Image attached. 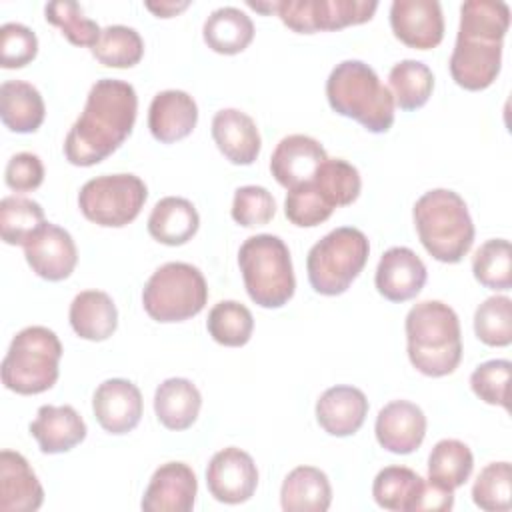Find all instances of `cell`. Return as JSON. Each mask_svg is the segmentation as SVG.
Masks as SVG:
<instances>
[{
    "mask_svg": "<svg viewBox=\"0 0 512 512\" xmlns=\"http://www.w3.org/2000/svg\"><path fill=\"white\" fill-rule=\"evenodd\" d=\"M474 332L486 346H508L512 342V300L490 296L474 312Z\"/></svg>",
    "mask_w": 512,
    "mask_h": 512,
    "instance_id": "obj_40",
    "label": "cell"
},
{
    "mask_svg": "<svg viewBox=\"0 0 512 512\" xmlns=\"http://www.w3.org/2000/svg\"><path fill=\"white\" fill-rule=\"evenodd\" d=\"M212 138L224 158L238 166L252 164L262 148L256 122L238 108H222L214 114Z\"/></svg>",
    "mask_w": 512,
    "mask_h": 512,
    "instance_id": "obj_23",
    "label": "cell"
},
{
    "mask_svg": "<svg viewBox=\"0 0 512 512\" xmlns=\"http://www.w3.org/2000/svg\"><path fill=\"white\" fill-rule=\"evenodd\" d=\"M368 414V398L356 386H332L316 402V420L320 428L336 438L356 434Z\"/></svg>",
    "mask_w": 512,
    "mask_h": 512,
    "instance_id": "obj_20",
    "label": "cell"
},
{
    "mask_svg": "<svg viewBox=\"0 0 512 512\" xmlns=\"http://www.w3.org/2000/svg\"><path fill=\"white\" fill-rule=\"evenodd\" d=\"M92 410L98 424L110 434L132 432L142 418V394L126 378L104 380L92 398Z\"/></svg>",
    "mask_w": 512,
    "mask_h": 512,
    "instance_id": "obj_16",
    "label": "cell"
},
{
    "mask_svg": "<svg viewBox=\"0 0 512 512\" xmlns=\"http://www.w3.org/2000/svg\"><path fill=\"white\" fill-rule=\"evenodd\" d=\"M200 226V216L194 204L180 196L158 200L148 216V234L166 246L186 244Z\"/></svg>",
    "mask_w": 512,
    "mask_h": 512,
    "instance_id": "obj_28",
    "label": "cell"
},
{
    "mask_svg": "<svg viewBox=\"0 0 512 512\" xmlns=\"http://www.w3.org/2000/svg\"><path fill=\"white\" fill-rule=\"evenodd\" d=\"M406 346L410 364L424 376L452 374L462 360L458 314L440 300H422L406 314Z\"/></svg>",
    "mask_w": 512,
    "mask_h": 512,
    "instance_id": "obj_3",
    "label": "cell"
},
{
    "mask_svg": "<svg viewBox=\"0 0 512 512\" xmlns=\"http://www.w3.org/2000/svg\"><path fill=\"white\" fill-rule=\"evenodd\" d=\"M62 344L46 326H26L10 342L2 360V384L22 396L50 390L60 374Z\"/></svg>",
    "mask_w": 512,
    "mask_h": 512,
    "instance_id": "obj_7",
    "label": "cell"
},
{
    "mask_svg": "<svg viewBox=\"0 0 512 512\" xmlns=\"http://www.w3.org/2000/svg\"><path fill=\"white\" fill-rule=\"evenodd\" d=\"M4 180H6V186L14 192L36 190L44 182L42 160L32 152L14 154L6 164Z\"/></svg>",
    "mask_w": 512,
    "mask_h": 512,
    "instance_id": "obj_46",
    "label": "cell"
},
{
    "mask_svg": "<svg viewBox=\"0 0 512 512\" xmlns=\"http://www.w3.org/2000/svg\"><path fill=\"white\" fill-rule=\"evenodd\" d=\"M204 42L218 54H238L248 48L254 38L252 18L236 6L216 8L202 26Z\"/></svg>",
    "mask_w": 512,
    "mask_h": 512,
    "instance_id": "obj_31",
    "label": "cell"
},
{
    "mask_svg": "<svg viewBox=\"0 0 512 512\" xmlns=\"http://www.w3.org/2000/svg\"><path fill=\"white\" fill-rule=\"evenodd\" d=\"M72 330L90 342H102L116 332L118 310L102 290H84L74 296L68 310Z\"/></svg>",
    "mask_w": 512,
    "mask_h": 512,
    "instance_id": "obj_25",
    "label": "cell"
},
{
    "mask_svg": "<svg viewBox=\"0 0 512 512\" xmlns=\"http://www.w3.org/2000/svg\"><path fill=\"white\" fill-rule=\"evenodd\" d=\"M24 256L32 272L48 282L66 280L78 262V250L68 230L42 224L24 244Z\"/></svg>",
    "mask_w": 512,
    "mask_h": 512,
    "instance_id": "obj_13",
    "label": "cell"
},
{
    "mask_svg": "<svg viewBox=\"0 0 512 512\" xmlns=\"http://www.w3.org/2000/svg\"><path fill=\"white\" fill-rule=\"evenodd\" d=\"M326 98L336 114L356 120L372 134H384L394 124V98L362 60H344L332 68Z\"/></svg>",
    "mask_w": 512,
    "mask_h": 512,
    "instance_id": "obj_4",
    "label": "cell"
},
{
    "mask_svg": "<svg viewBox=\"0 0 512 512\" xmlns=\"http://www.w3.org/2000/svg\"><path fill=\"white\" fill-rule=\"evenodd\" d=\"M196 492L198 482L194 470L184 462H166L154 470L140 508L144 512H190Z\"/></svg>",
    "mask_w": 512,
    "mask_h": 512,
    "instance_id": "obj_15",
    "label": "cell"
},
{
    "mask_svg": "<svg viewBox=\"0 0 512 512\" xmlns=\"http://www.w3.org/2000/svg\"><path fill=\"white\" fill-rule=\"evenodd\" d=\"M44 502V490L28 460L14 450L0 452V510L34 512Z\"/></svg>",
    "mask_w": 512,
    "mask_h": 512,
    "instance_id": "obj_21",
    "label": "cell"
},
{
    "mask_svg": "<svg viewBox=\"0 0 512 512\" xmlns=\"http://www.w3.org/2000/svg\"><path fill=\"white\" fill-rule=\"evenodd\" d=\"M206 484L218 502L242 504L256 492L258 468L248 452L228 446L210 458L206 468Z\"/></svg>",
    "mask_w": 512,
    "mask_h": 512,
    "instance_id": "obj_12",
    "label": "cell"
},
{
    "mask_svg": "<svg viewBox=\"0 0 512 512\" xmlns=\"http://www.w3.org/2000/svg\"><path fill=\"white\" fill-rule=\"evenodd\" d=\"M148 188L136 174H102L90 178L78 192L84 218L104 228H122L142 210Z\"/></svg>",
    "mask_w": 512,
    "mask_h": 512,
    "instance_id": "obj_10",
    "label": "cell"
},
{
    "mask_svg": "<svg viewBox=\"0 0 512 512\" xmlns=\"http://www.w3.org/2000/svg\"><path fill=\"white\" fill-rule=\"evenodd\" d=\"M390 94L402 110L422 108L434 90V74L420 60H400L388 74Z\"/></svg>",
    "mask_w": 512,
    "mask_h": 512,
    "instance_id": "obj_33",
    "label": "cell"
},
{
    "mask_svg": "<svg viewBox=\"0 0 512 512\" xmlns=\"http://www.w3.org/2000/svg\"><path fill=\"white\" fill-rule=\"evenodd\" d=\"M200 390L188 378H168L154 392V412L168 430L190 428L200 412Z\"/></svg>",
    "mask_w": 512,
    "mask_h": 512,
    "instance_id": "obj_29",
    "label": "cell"
},
{
    "mask_svg": "<svg viewBox=\"0 0 512 512\" xmlns=\"http://www.w3.org/2000/svg\"><path fill=\"white\" fill-rule=\"evenodd\" d=\"M152 14H156L158 18H172L178 12L186 10L190 6V2L182 0V2H174V0H162V2H146L144 4Z\"/></svg>",
    "mask_w": 512,
    "mask_h": 512,
    "instance_id": "obj_47",
    "label": "cell"
},
{
    "mask_svg": "<svg viewBox=\"0 0 512 512\" xmlns=\"http://www.w3.org/2000/svg\"><path fill=\"white\" fill-rule=\"evenodd\" d=\"M136 112L138 96L132 84L116 78L96 80L82 114L66 134V160L84 168L106 160L132 134Z\"/></svg>",
    "mask_w": 512,
    "mask_h": 512,
    "instance_id": "obj_1",
    "label": "cell"
},
{
    "mask_svg": "<svg viewBox=\"0 0 512 512\" xmlns=\"http://www.w3.org/2000/svg\"><path fill=\"white\" fill-rule=\"evenodd\" d=\"M206 328L214 342L230 348H238L248 344L252 330H254V318L252 312L236 300H222L212 306L208 312Z\"/></svg>",
    "mask_w": 512,
    "mask_h": 512,
    "instance_id": "obj_36",
    "label": "cell"
},
{
    "mask_svg": "<svg viewBox=\"0 0 512 512\" xmlns=\"http://www.w3.org/2000/svg\"><path fill=\"white\" fill-rule=\"evenodd\" d=\"M474 468V456L472 450L456 440V438H444L434 444L428 456V480L434 484L456 490L470 478Z\"/></svg>",
    "mask_w": 512,
    "mask_h": 512,
    "instance_id": "obj_32",
    "label": "cell"
},
{
    "mask_svg": "<svg viewBox=\"0 0 512 512\" xmlns=\"http://www.w3.org/2000/svg\"><path fill=\"white\" fill-rule=\"evenodd\" d=\"M334 208L320 196L312 180L290 188L284 200V214L286 218L300 226V228H312L322 224L332 216Z\"/></svg>",
    "mask_w": 512,
    "mask_h": 512,
    "instance_id": "obj_42",
    "label": "cell"
},
{
    "mask_svg": "<svg viewBox=\"0 0 512 512\" xmlns=\"http://www.w3.org/2000/svg\"><path fill=\"white\" fill-rule=\"evenodd\" d=\"M312 184L332 208L352 204L362 190L358 168L342 158H326L318 166Z\"/></svg>",
    "mask_w": 512,
    "mask_h": 512,
    "instance_id": "obj_34",
    "label": "cell"
},
{
    "mask_svg": "<svg viewBox=\"0 0 512 512\" xmlns=\"http://www.w3.org/2000/svg\"><path fill=\"white\" fill-rule=\"evenodd\" d=\"M330 502V480L320 468L296 466L282 482L280 506L284 512H326Z\"/></svg>",
    "mask_w": 512,
    "mask_h": 512,
    "instance_id": "obj_26",
    "label": "cell"
},
{
    "mask_svg": "<svg viewBox=\"0 0 512 512\" xmlns=\"http://www.w3.org/2000/svg\"><path fill=\"white\" fill-rule=\"evenodd\" d=\"M326 158L328 154L316 138L290 134L276 144L270 158V172L280 186L290 190L312 180Z\"/></svg>",
    "mask_w": 512,
    "mask_h": 512,
    "instance_id": "obj_18",
    "label": "cell"
},
{
    "mask_svg": "<svg viewBox=\"0 0 512 512\" xmlns=\"http://www.w3.org/2000/svg\"><path fill=\"white\" fill-rule=\"evenodd\" d=\"M46 106L36 86L24 80H6L0 86L2 124L16 134L36 132L44 122Z\"/></svg>",
    "mask_w": 512,
    "mask_h": 512,
    "instance_id": "obj_27",
    "label": "cell"
},
{
    "mask_svg": "<svg viewBox=\"0 0 512 512\" xmlns=\"http://www.w3.org/2000/svg\"><path fill=\"white\" fill-rule=\"evenodd\" d=\"M426 480L406 466L382 468L372 484L374 502L392 512H418Z\"/></svg>",
    "mask_w": 512,
    "mask_h": 512,
    "instance_id": "obj_30",
    "label": "cell"
},
{
    "mask_svg": "<svg viewBox=\"0 0 512 512\" xmlns=\"http://www.w3.org/2000/svg\"><path fill=\"white\" fill-rule=\"evenodd\" d=\"M472 500L480 510L506 512L512 506L510 462H490L472 484Z\"/></svg>",
    "mask_w": 512,
    "mask_h": 512,
    "instance_id": "obj_39",
    "label": "cell"
},
{
    "mask_svg": "<svg viewBox=\"0 0 512 512\" xmlns=\"http://www.w3.org/2000/svg\"><path fill=\"white\" fill-rule=\"evenodd\" d=\"M38 54V38L36 34L20 24L6 22L0 28V64L6 70L22 68L30 64Z\"/></svg>",
    "mask_w": 512,
    "mask_h": 512,
    "instance_id": "obj_45",
    "label": "cell"
},
{
    "mask_svg": "<svg viewBox=\"0 0 512 512\" xmlns=\"http://www.w3.org/2000/svg\"><path fill=\"white\" fill-rule=\"evenodd\" d=\"M238 266L250 300L262 308L284 306L296 290L290 250L274 234H256L238 250Z\"/></svg>",
    "mask_w": 512,
    "mask_h": 512,
    "instance_id": "obj_6",
    "label": "cell"
},
{
    "mask_svg": "<svg viewBox=\"0 0 512 512\" xmlns=\"http://www.w3.org/2000/svg\"><path fill=\"white\" fill-rule=\"evenodd\" d=\"M474 278L490 290H510L512 248L506 238H492L480 244L472 256Z\"/></svg>",
    "mask_w": 512,
    "mask_h": 512,
    "instance_id": "obj_38",
    "label": "cell"
},
{
    "mask_svg": "<svg viewBox=\"0 0 512 512\" xmlns=\"http://www.w3.org/2000/svg\"><path fill=\"white\" fill-rule=\"evenodd\" d=\"M208 284L202 272L186 262H166L152 272L142 290L146 314L156 322H184L204 310Z\"/></svg>",
    "mask_w": 512,
    "mask_h": 512,
    "instance_id": "obj_9",
    "label": "cell"
},
{
    "mask_svg": "<svg viewBox=\"0 0 512 512\" xmlns=\"http://www.w3.org/2000/svg\"><path fill=\"white\" fill-rule=\"evenodd\" d=\"M44 210L38 202L24 196H6L0 202V234L10 246H24L42 226Z\"/></svg>",
    "mask_w": 512,
    "mask_h": 512,
    "instance_id": "obj_37",
    "label": "cell"
},
{
    "mask_svg": "<svg viewBox=\"0 0 512 512\" xmlns=\"http://www.w3.org/2000/svg\"><path fill=\"white\" fill-rule=\"evenodd\" d=\"M390 26L394 36L410 48H436L444 38L442 6L436 0H394Z\"/></svg>",
    "mask_w": 512,
    "mask_h": 512,
    "instance_id": "obj_14",
    "label": "cell"
},
{
    "mask_svg": "<svg viewBox=\"0 0 512 512\" xmlns=\"http://www.w3.org/2000/svg\"><path fill=\"white\" fill-rule=\"evenodd\" d=\"M370 254L362 230L340 226L320 238L308 252L306 272L314 292L322 296L344 294L364 270Z\"/></svg>",
    "mask_w": 512,
    "mask_h": 512,
    "instance_id": "obj_8",
    "label": "cell"
},
{
    "mask_svg": "<svg viewBox=\"0 0 512 512\" xmlns=\"http://www.w3.org/2000/svg\"><path fill=\"white\" fill-rule=\"evenodd\" d=\"M426 252L444 264L460 262L472 248L474 224L464 198L448 188L424 192L412 210Z\"/></svg>",
    "mask_w": 512,
    "mask_h": 512,
    "instance_id": "obj_5",
    "label": "cell"
},
{
    "mask_svg": "<svg viewBox=\"0 0 512 512\" xmlns=\"http://www.w3.org/2000/svg\"><path fill=\"white\" fill-rule=\"evenodd\" d=\"M510 360H488L476 366L470 374L472 392L486 404L510 408L508 404V382H510Z\"/></svg>",
    "mask_w": 512,
    "mask_h": 512,
    "instance_id": "obj_44",
    "label": "cell"
},
{
    "mask_svg": "<svg viewBox=\"0 0 512 512\" xmlns=\"http://www.w3.org/2000/svg\"><path fill=\"white\" fill-rule=\"evenodd\" d=\"M90 50L92 56L108 68H132L144 56V40L138 30L124 24H112L100 32L98 42Z\"/></svg>",
    "mask_w": 512,
    "mask_h": 512,
    "instance_id": "obj_35",
    "label": "cell"
},
{
    "mask_svg": "<svg viewBox=\"0 0 512 512\" xmlns=\"http://www.w3.org/2000/svg\"><path fill=\"white\" fill-rule=\"evenodd\" d=\"M508 24L510 8L502 0H468L460 6L458 36L448 62L460 88L486 90L498 78Z\"/></svg>",
    "mask_w": 512,
    "mask_h": 512,
    "instance_id": "obj_2",
    "label": "cell"
},
{
    "mask_svg": "<svg viewBox=\"0 0 512 512\" xmlns=\"http://www.w3.org/2000/svg\"><path fill=\"white\" fill-rule=\"evenodd\" d=\"M46 14V22H50L52 26H58L62 30V34L68 38L70 44L74 46H90L94 48V44L100 38V26L84 16L80 4L72 2V0H58V2H50L44 8Z\"/></svg>",
    "mask_w": 512,
    "mask_h": 512,
    "instance_id": "obj_41",
    "label": "cell"
},
{
    "mask_svg": "<svg viewBox=\"0 0 512 512\" xmlns=\"http://www.w3.org/2000/svg\"><path fill=\"white\" fill-rule=\"evenodd\" d=\"M426 276V266L414 250L394 246L382 254L376 266L374 284L386 300L406 302L420 294L426 284Z\"/></svg>",
    "mask_w": 512,
    "mask_h": 512,
    "instance_id": "obj_17",
    "label": "cell"
},
{
    "mask_svg": "<svg viewBox=\"0 0 512 512\" xmlns=\"http://www.w3.org/2000/svg\"><path fill=\"white\" fill-rule=\"evenodd\" d=\"M232 220L240 226L254 228L268 224L276 214V202L274 196L264 186H240L234 192L232 208H230Z\"/></svg>",
    "mask_w": 512,
    "mask_h": 512,
    "instance_id": "obj_43",
    "label": "cell"
},
{
    "mask_svg": "<svg viewBox=\"0 0 512 512\" xmlns=\"http://www.w3.org/2000/svg\"><path fill=\"white\" fill-rule=\"evenodd\" d=\"M86 432V422L68 404L40 406L34 422L30 424V434L44 454H62L72 450L86 438Z\"/></svg>",
    "mask_w": 512,
    "mask_h": 512,
    "instance_id": "obj_24",
    "label": "cell"
},
{
    "mask_svg": "<svg viewBox=\"0 0 512 512\" xmlns=\"http://www.w3.org/2000/svg\"><path fill=\"white\" fill-rule=\"evenodd\" d=\"M198 122V106L184 90L158 92L148 108L150 134L162 142L172 144L186 138Z\"/></svg>",
    "mask_w": 512,
    "mask_h": 512,
    "instance_id": "obj_22",
    "label": "cell"
},
{
    "mask_svg": "<svg viewBox=\"0 0 512 512\" xmlns=\"http://www.w3.org/2000/svg\"><path fill=\"white\" fill-rule=\"evenodd\" d=\"M376 8L374 0H278L274 12L290 30L314 34L364 24Z\"/></svg>",
    "mask_w": 512,
    "mask_h": 512,
    "instance_id": "obj_11",
    "label": "cell"
},
{
    "mask_svg": "<svg viewBox=\"0 0 512 512\" xmlns=\"http://www.w3.org/2000/svg\"><path fill=\"white\" fill-rule=\"evenodd\" d=\"M378 444L392 454H410L424 442L426 416L410 400H392L376 416Z\"/></svg>",
    "mask_w": 512,
    "mask_h": 512,
    "instance_id": "obj_19",
    "label": "cell"
}]
</instances>
